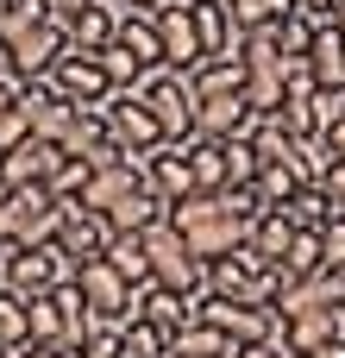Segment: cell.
<instances>
[{
  "label": "cell",
  "mask_w": 345,
  "mask_h": 358,
  "mask_svg": "<svg viewBox=\"0 0 345 358\" xmlns=\"http://www.w3.org/2000/svg\"><path fill=\"white\" fill-rule=\"evenodd\" d=\"M132 94L151 107V120H157V132H163V138H189V132H195V88H189V76H182V69L151 63V69L132 82Z\"/></svg>",
  "instance_id": "cell-1"
},
{
  "label": "cell",
  "mask_w": 345,
  "mask_h": 358,
  "mask_svg": "<svg viewBox=\"0 0 345 358\" xmlns=\"http://www.w3.org/2000/svg\"><path fill=\"white\" fill-rule=\"evenodd\" d=\"M289 239H295V227L283 220V208H264V214L251 220V233H245V245H251L264 264H277V258L289 252Z\"/></svg>",
  "instance_id": "cell-22"
},
{
  "label": "cell",
  "mask_w": 345,
  "mask_h": 358,
  "mask_svg": "<svg viewBox=\"0 0 345 358\" xmlns=\"http://www.w3.org/2000/svg\"><path fill=\"white\" fill-rule=\"evenodd\" d=\"M233 358H289V346L283 340H251V346H239Z\"/></svg>",
  "instance_id": "cell-35"
},
{
  "label": "cell",
  "mask_w": 345,
  "mask_h": 358,
  "mask_svg": "<svg viewBox=\"0 0 345 358\" xmlns=\"http://www.w3.org/2000/svg\"><path fill=\"white\" fill-rule=\"evenodd\" d=\"M321 258H327L333 271H345V214H333V220L321 227Z\"/></svg>",
  "instance_id": "cell-33"
},
{
  "label": "cell",
  "mask_w": 345,
  "mask_h": 358,
  "mask_svg": "<svg viewBox=\"0 0 345 358\" xmlns=\"http://www.w3.org/2000/svg\"><path fill=\"white\" fill-rule=\"evenodd\" d=\"M277 264H283L295 283H302V277H314V271H327V258H321V233H295V239H289V252H283Z\"/></svg>",
  "instance_id": "cell-27"
},
{
  "label": "cell",
  "mask_w": 345,
  "mask_h": 358,
  "mask_svg": "<svg viewBox=\"0 0 345 358\" xmlns=\"http://www.w3.org/2000/svg\"><path fill=\"white\" fill-rule=\"evenodd\" d=\"M69 358H119V334H113V327H88L82 346H75Z\"/></svg>",
  "instance_id": "cell-32"
},
{
  "label": "cell",
  "mask_w": 345,
  "mask_h": 358,
  "mask_svg": "<svg viewBox=\"0 0 345 358\" xmlns=\"http://www.w3.org/2000/svg\"><path fill=\"white\" fill-rule=\"evenodd\" d=\"M283 220H289L295 233H321V227L333 220V201H327V189H321V182H302V189L283 201Z\"/></svg>",
  "instance_id": "cell-21"
},
{
  "label": "cell",
  "mask_w": 345,
  "mask_h": 358,
  "mask_svg": "<svg viewBox=\"0 0 345 358\" xmlns=\"http://www.w3.org/2000/svg\"><path fill=\"white\" fill-rule=\"evenodd\" d=\"M107 138L132 157V151H157L163 145V132H157V120H151V107L132 94V88H113L107 94Z\"/></svg>",
  "instance_id": "cell-8"
},
{
  "label": "cell",
  "mask_w": 345,
  "mask_h": 358,
  "mask_svg": "<svg viewBox=\"0 0 345 358\" xmlns=\"http://www.w3.org/2000/svg\"><path fill=\"white\" fill-rule=\"evenodd\" d=\"M302 358H345V340H339V334H333V340H321L314 352H302Z\"/></svg>",
  "instance_id": "cell-38"
},
{
  "label": "cell",
  "mask_w": 345,
  "mask_h": 358,
  "mask_svg": "<svg viewBox=\"0 0 345 358\" xmlns=\"http://www.w3.org/2000/svg\"><path fill=\"white\" fill-rule=\"evenodd\" d=\"M0 358H19V352H13V346H0Z\"/></svg>",
  "instance_id": "cell-45"
},
{
  "label": "cell",
  "mask_w": 345,
  "mask_h": 358,
  "mask_svg": "<svg viewBox=\"0 0 345 358\" xmlns=\"http://www.w3.org/2000/svg\"><path fill=\"white\" fill-rule=\"evenodd\" d=\"M182 239H189V252H195L201 264H214V258H226V252L245 239V227H239V220H226V214H220V201H214V214H207L201 227H189Z\"/></svg>",
  "instance_id": "cell-16"
},
{
  "label": "cell",
  "mask_w": 345,
  "mask_h": 358,
  "mask_svg": "<svg viewBox=\"0 0 345 358\" xmlns=\"http://www.w3.org/2000/svg\"><path fill=\"white\" fill-rule=\"evenodd\" d=\"M170 352L176 358H233L239 346H233L220 327H207V321H182V327L170 334Z\"/></svg>",
  "instance_id": "cell-20"
},
{
  "label": "cell",
  "mask_w": 345,
  "mask_h": 358,
  "mask_svg": "<svg viewBox=\"0 0 345 358\" xmlns=\"http://www.w3.org/2000/svg\"><path fill=\"white\" fill-rule=\"evenodd\" d=\"M321 189H327V201H333V214H345V164H327V176H321Z\"/></svg>",
  "instance_id": "cell-34"
},
{
  "label": "cell",
  "mask_w": 345,
  "mask_h": 358,
  "mask_svg": "<svg viewBox=\"0 0 345 358\" xmlns=\"http://www.w3.org/2000/svg\"><path fill=\"white\" fill-rule=\"evenodd\" d=\"M19 358H69V346H57V340H31V346H19Z\"/></svg>",
  "instance_id": "cell-37"
},
{
  "label": "cell",
  "mask_w": 345,
  "mask_h": 358,
  "mask_svg": "<svg viewBox=\"0 0 345 358\" xmlns=\"http://www.w3.org/2000/svg\"><path fill=\"white\" fill-rule=\"evenodd\" d=\"M88 170H94L88 157H69V151H63V164L50 170V182H44V189H50L57 201H75V195H82V182H88Z\"/></svg>",
  "instance_id": "cell-30"
},
{
  "label": "cell",
  "mask_w": 345,
  "mask_h": 358,
  "mask_svg": "<svg viewBox=\"0 0 345 358\" xmlns=\"http://www.w3.org/2000/svg\"><path fill=\"white\" fill-rule=\"evenodd\" d=\"M226 145V182H258V151L251 138H220Z\"/></svg>",
  "instance_id": "cell-31"
},
{
  "label": "cell",
  "mask_w": 345,
  "mask_h": 358,
  "mask_svg": "<svg viewBox=\"0 0 345 358\" xmlns=\"http://www.w3.org/2000/svg\"><path fill=\"white\" fill-rule=\"evenodd\" d=\"M94 57H101V69H107V82H113V88H132V82L145 76V63H138V57H132L126 44H113V38H107V44L94 50Z\"/></svg>",
  "instance_id": "cell-29"
},
{
  "label": "cell",
  "mask_w": 345,
  "mask_h": 358,
  "mask_svg": "<svg viewBox=\"0 0 345 358\" xmlns=\"http://www.w3.org/2000/svg\"><path fill=\"white\" fill-rule=\"evenodd\" d=\"M302 6H308V13H327V6H333V0H302Z\"/></svg>",
  "instance_id": "cell-43"
},
{
  "label": "cell",
  "mask_w": 345,
  "mask_h": 358,
  "mask_svg": "<svg viewBox=\"0 0 345 358\" xmlns=\"http://www.w3.org/2000/svg\"><path fill=\"white\" fill-rule=\"evenodd\" d=\"M251 101L245 94H201L195 101V132L201 138H245L251 132Z\"/></svg>",
  "instance_id": "cell-13"
},
{
  "label": "cell",
  "mask_w": 345,
  "mask_h": 358,
  "mask_svg": "<svg viewBox=\"0 0 345 358\" xmlns=\"http://www.w3.org/2000/svg\"><path fill=\"white\" fill-rule=\"evenodd\" d=\"M189 88H195V101L201 94H245V63L239 57H201L189 69Z\"/></svg>",
  "instance_id": "cell-19"
},
{
  "label": "cell",
  "mask_w": 345,
  "mask_h": 358,
  "mask_svg": "<svg viewBox=\"0 0 345 358\" xmlns=\"http://www.w3.org/2000/svg\"><path fill=\"white\" fill-rule=\"evenodd\" d=\"M251 189H258V201H264V208H283V201H289V195L302 189V176H295V164L283 157V164H264Z\"/></svg>",
  "instance_id": "cell-26"
},
{
  "label": "cell",
  "mask_w": 345,
  "mask_h": 358,
  "mask_svg": "<svg viewBox=\"0 0 345 358\" xmlns=\"http://www.w3.org/2000/svg\"><path fill=\"white\" fill-rule=\"evenodd\" d=\"M157 220H170V201H163V195H151L145 182H138V189L107 214V227H113V233H151Z\"/></svg>",
  "instance_id": "cell-17"
},
{
  "label": "cell",
  "mask_w": 345,
  "mask_h": 358,
  "mask_svg": "<svg viewBox=\"0 0 345 358\" xmlns=\"http://www.w3.org/2000/svg\"><path fill=\"white\" fill-rule=\"evenodd\" d=\"M13 94H19V82H0V113H13Z\"/></svg>",
  "instance_id": "cell-40"
},
{
  "label": "cell",
  "mask_w": 345,
  "mask_h": 358,
  "mask_svg": "<svg viewBox=\"0 0 345 358\" xmlns=\"http://www.w3.org/2000/svg\"><path fill=\"white\" fill-rule=\"evenodd\" d=\"M113 334H119V358H170V334L151 321H126Z\"/></svg>",
  "instance_id": "cell-25"
},
{
  "label": "cell",
  "mask_w": 345,
  "mask_h": 358,
  "mask_svg": "<svg viewBox=\"0 0 345 358\" xmlns=\"http://www.w3.org/2000/svg\"><path fill=\"white\" fill-rule=\"evenodd\" d=\"M57 220H63V201L31 182V189H0V245H38V239H57Z\"/></svg>",
  "instance_id": "cell-2"
},
{
  "label": "cell",
  "mask_w": 345,
  "mask_h": 358,
  "mask_svg": "<svg viewBox=\"0 0 345 358\" xmlns=\"http://www.w3.org/2000/svg\"><path fill=\"white\" fill-rule=\"evenodd\" d=\"M82 6H94V0H50V13H57V19H69V13H82Z\"/></svg>",
  "instance_id": "cell-39"
},
{
  "label": "cell",
  "mask_w": 345,
  "mask_h": 358,
  "mask_svg": "<svg viewBox=\"0 0 345 358\" xmlns=\"http://www.w3.org/2000/svg\"><path fill=\"white\" fill-rule=\"evenodd\" d=\"M63 50H69V38H63V25H57V19H38L31 31H19V38L6 44V57H13V76H19V82L50 76Z\"/></svg>",
  "instance_id": "cell-9"
},
{
  "label": "cell",
  "mask_w": 345,
  "mask_h": 358,
  "mask_svg": "<svg viewBox=\"0 0 345 358\" xmlns=\"http://www.w3.org/2000/svg\"><path fill=\"white\" fill-rule=\"evenodd\" d=\"M50 19H57V13H50ZM57 25H63L69 50H101V44L113 38V25H119V19H113V13L94 0V6H82V13H69V19H57Z\"/></svg>",
  "instance_id": "cell-18"
},
{
  "label": "cell",
  "mask_w": 345,
  "mask_h": 358,
  "mask_svg": "<svg viewBox=\"0 0 345 358\" xmlns=\"http://www.w3.org/2000/svg\"><path fill=\"white\" fill-rule=\"evenodd\" d=\"M195 321L220 327L233 346L283 340V315H277V308H258V302H239V296H195Z\"/></svg>",
  "instance_id": "cell-5"
},
{
  "label": "cell",
  "mask_w": 345,
  "mask_h": 358,
  "mask_svg": "<svg viewBox=\"0 0 345 358\" xmlns=\"http://www.w3.org/2000/svg\"><path fill=\"white\" fill-rule=\"evenodd\" d=\"M314 25H321V13H308V6H295V13H283L270 31H277V50H283V63H302L308 57V44H314Z\"/></svg>",
  "instance_id": "cell-24"
},
{
  "label": "cell",
  "mask_w": 345,
  "mask_h": 358,
  "mask_svg": "<svg viewBox=\"0 0 345 358\" xmlns=\"http://www.w3.org/2000/svg\"><path fill=\"white\" fill-rule=\"evenodd\" d=\"M63 164V145L50 138H19L13 151H0V189H31V182H50V170Z\"/></svg>",
  "instance_id": "cell-12"
},
{
  "label": "cell",
  "mask_w": 345,
  "mask_h": 358,
  "mask_svg": "<svg viewBox=\"0 0 345 358\" xmlns=\"http://www.w3.org/2000/svg\"><path fill=\"white\" fill-rule=\"evenodd\" d=\"M132 308H138V321H151V327H163V334H176L182 321H195V296L163 289V283H138V289H132Z\"/></svg>",
  "instance_id": "cell-15"
},
{
  "label": "cell",
  "mask_w": 345,
  "mask_h": 358,
  "mask_svg": "<svg viewBox=\"0 0 345 358\" xmlns=\"http://www.w3.org/2000/svg\"><path fill=\"white\" fill-rule=\"evenodd\" d=\"M75 289H82L94 327H126V321H138V308H132V283H126L107 258H88V264L75 271Z\"/></svg>",
  "instance_id": "cell-6"
},
{
  "label": "cell",
  "mask_w": 345,
  "mask_h": 358,
  "mask_svg": "<svg viewBox=\"0 0 345 358\" xmlns=\"http://www.w3.org/2000/svg\"><path fill=\"white\" fill-rule=\"evenodd\" d=\"M321 145H327V157H333V164H345V120H339V126H327V132H321Z\"/></svg>",
  "instance_id": "cell-36"
},
{
  "label": "cell",
  "mask_w": 345,
  "mask_h": 358,
  "mask_svg": "<svg viewBox=\"0 0 345 358\" xmlns=\"http://www.w3.org/2000/svg\"><path fill=\"white\" fill-rule=\"evenodd\" d=\"M101 258H107V264H113V271H119V277H126L132 289H138V283H151V258H145V233H113Z\"/></svg>",
  "instance_id": "cell-23"
},
{
  "label": "cell",
  "mask_w": 345,
  "mask_h": 358,
  "mask_svg": "<svg viewBox=\"0 0 345 358\" xmlns=\"http://www.w3.org/2000/svg\"><path fill=\"white\" fill-rule=\"evenodd\" d=\"M0 346H31V321H25V296H13V289H0Z\"/></svg>",
  "instance_id": "cell-28"
},
{
  "label": "cell",
  "mask_w": 345,
  "mask_h": 358,
  "mask_svg": "<svg viewBox=\"0 0 345 358\" xmlns=\"http://www.w3.org/2000/svg\"><path fill=\"white\" fill-rule=\"evenodd\" d=\"M107 239H113L107 214H94V208H82V201H63V220H57V245H63V258L88 264V258L107 252Z\"/></svg>",
  "instance_id": "cell-10"
},
{
  "label": "cell",
  "mask_w": 345,
  "mask_h": 358,
  "mask_svg": "<svg viewBox=\"0 0 345 358\" xmlns=\"http://www.w3.org/2000/svg\"><path fill=\"white\" fill-rule=\"evenodd\" d=\"M82 264L75 258H63V245L57 239H38V245H13L6 252V289L13 296H50L57 283H69Z\"/></svg>",
  "instance_id": "cell-4"
},
{
  "label": "cell",
  "mask_w": 345,
  "mask_h": 358,
  "mask_svg": "<svg viewBox=\"0 0 345 358\" xmlns=\"http://www.w3.org/2000/svg\"><path fill=\"white\" fill-rule=\"evenodd\" d=\"M327 19L339 25V38H345V0H333V6H327Z\"/></svg>",
  "instance_id": "cell-41"
},
{
  "label": "cell",
  "mask_w": 345,
  "mask_h": 358,
  "mask_svg": "<svg viewBox=\"0 0 345 358\" xmlns=\"http://www.w3.org/2000/svg\"><path fill=\"white\" fill-rule=\"evenodd\" d=\"M0 13H6V0H0Z\"/></svg>",
  "instance_id": "cell-46"
},
{
  "label": "cell",
  "mask_w": 345,
  "mask_h": 358,
  "mask_svg": "<svg viewBox=\"0 0 345 358\" xmlns=\"http://www.w3.org/2000/svg\"><path fill=\"white\" fill-rule=\"evenodd\" d=\"M145 258H151V283H163V289H182V296H201V283H207V264L189 252V239H182L170 220H157V227L145 233Z\"/></svg>",
  "instance_id": "cell-3"
},
{
  "label": "cell",
  "mask_w": 345,
  "mask_h": 358,
  "mask_svg": "<svg viewBox=\"0 0 345 358\" xmlns=\"http://www.w3.org/2000/svg\"><path fill=\"white\" fill-rule=\"evenodd\" d=\"M302 69L314 76V88H345V38H339V25H333L327 13H321V25H314V44H308Z\"/></svg>",
  "instance_id": "cell-14"
},
{
  "label": "cell",
  "mask_w": 345,
  "mask_h": 358,
  "mask_svg": "<svg viewBox=\"0 0 345 358\" xmlns=\"http://www.w3.org/2000/svg\"><path fill=\"white\" fill-rule=\"evenodd\" d=\"M0 289H6V245H0Z\"/></svg>",
  "instance_id": "cell-44"
},
{
  "label": "cell",
  "mask_w": 345,
  "mask_h": 358,
  "mask_svg": "<svg viewBox=\"0 0 345 358\" xmlns=\"http://www.w3.org/2000/svg\"><path fill=\"white\" fill-rule=\"evenodd\" d=\"M50 88H57L69 107H101V101L113 94V82H107V69H101L94 50H63L57 69H50Z\"/></svg>",
  "instance_id": "cell-7"
},
{
  "label": "cell",
  "mask_w": 345,
  "mask_h": 358,
  "mask_svg": "<svg viewBox=\"0 0 345 358\" xmlns=\"http://www.w3.org/2000/svg\"><path fill=\"white\" fill-rule=\"evenodd\" d=\"M132 6H138V13H157V6H170V0H132Z\"/></svg>",
  "instance_id": "cell-42"
},
{
  "label": "cell",
  "mask_w": 345,
  "mask_h": 358,
  "mask_svg": "<svg viewBox=\"0 0 345 358\" xmlns=\"http://www.w3.org/2000/svg\"><path fill=\"white\" fill-rule=\"evenodd\" d=\"M157 57L170 63V69H195L207 50H201V38H195V19H189V0H170V6H157Z\"/></svg>",
  "instance_id": "cell-11"
}]
</instances>
